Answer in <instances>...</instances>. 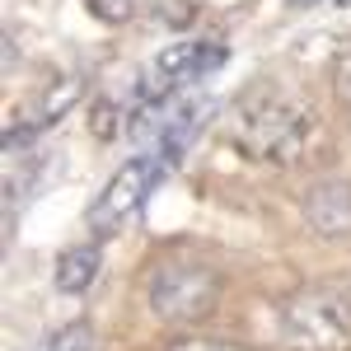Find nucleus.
Masks as SVG:
<instances>
[{"label": "nucleus", "instance_id": "obj_1", "mask_svg": "<svg viewBox=\"0 0 351 351\" xmlns=\"http://www.w3.org/2000/svg\"><path fill=\"white\" fill-rule=\"evenodd\" d=\"M314 132H319L314 108L295 94H276V89L243 94L230 112V141L243 155L267 164H295L309 150Z\"/></svg>", "mask_w": 351, "mask_h": 351}, {"label": "nucleus", "instance_id": "obj_2", "mask_svg": "<svg viewBox=\"0 0 351 351\" xmlns=\"http://www.w3.org/2000/svg\"><path fill=\"white\" fill-rule=\"evenodd\" d=\"M276 332L291 351H351V291L309 281L281 300Z\"/></svg>", "mask_w": 351, "mask_h": 351}, {"label": "nucleus", "instance_id": "obj_3", "mask_svg": "<svg viewBox=\"0 0 351 351\" xmlns=\"http://www.w3.org/2000/svg\"><path fill=\"white\" fill-rule=\"evenodd\" d=\"M150 309L169 324H197L216 309L220 300V271L202 263L197 253H173L150 271Z\"/></svg>", "mask_w": 351, "mask_h": 351}, {"label": "nucleus", "instance_id": "obj_4", "mask_svg": "<svg viewBox=\"0 0 351 351\" xmlns=\"http://www.w3.org/2000/svg\"><path fill=\"white\" fill-rule=\"evenodd\" d=\"M169 164H173V160L164 155L160 145H150V150L132 155V160L104 183V192L94 197V206H89V216H84V220H89V230H94L99 239L117 234V230H122V225L150 202V192L160 188V178L169 173Z\"/></svg>", "mask_w": 351, "mask_h": 351}, {"label": "nucleus", "instance_id": "obj_5", "mask_svg": "<svg viewBox=\"0 0 351 351\" xmlns=\"http://www.w3.org/2000/svg\"><path fill=\"white\" fill-rule=\"evenodd\" d=\"M230 61V47L216 38H192V43H173L155 56V66L145 71V89H141V104L164 99V94H183L197 80H206L211 71H220Z\"/></svg>", "mask_w": 351, "mask_h": 351}, {"label": "nucleus", "instance_id": "obj_6", "mask_svg": "<svg viewBox=\"0 0 351 351\" xmlns=\"http://www.w3.org/2000/svg\"><path fill=\"white\" fill-rule=\"evenodd\" d=\"M300 211L314 225V234H324V239L351 234V183L347 178H319L314 188H304Z\"/></svg>", "mask_w": 351, "mask_h": 351}, {"label": "nucleus", "instance_id": "obj_7", "mask_svg": "<svg viewBox=\"0 0 351 351\" xmlns=\"http://www.w3.org/2000/svg\"><path fill=\"white\" fill-rule=\"evenodd\" d=\"M99 276V243H80V248H66L56 258V291L66 295H84Z\"/></svg>", "mask_w": 351, "mask_h": 351}, {"label": "nucleus", "instance_id": "obj_8", "mask_svg": "<svg viewBox=\"0 0 351 351\" xmlns=\"http://www.w3.org/2000/svg\"><path fill=\"white\" fill-rule=\"evenodd\" d=\"M80 89H84V80L80 75H66V80H56L47 94H43V104H38V112L28 117V136L33 132H43V127H52V122H61L66 112L80 104Z\"/></svg>", "mask_w": 351, "mask_h": 351}, {"label": "nucleus", "instance_id": "obj_9", "mask_svg": "<svg viewBox=\"0 0 351 351\" xmlns=\"http://www.w3.org/2000/svg\"><path fill=\"white\" fill-rule=\"evenodd\" d=\"M43 351H94V328L89 324H66L61 332L47 337V347Z\"/></svg>", "mask_w": 351, "mask_h": 351}, {"label": "nucleus", "instance_id": "obj_10", "mask_svg": "<svg viewBox=\"0 0 351 351\" xmlns=\"http://www.w3.org/2000/svg\"><path fill=\"white\" fill-rule=\"evenodd\" d=\"M89 14L104 24H127L136 14V0H89Z\"/></svg>", "mask_w": 351, "mask_h": 351}, {"label": "nucleus", "instance_id": "obj_11", "mask_svg": "<svg viewBox=\"0 0 351 351\" xmlns=\"http://www.w3.org/2000/svg\"><path fill=\"white\" fill-rule=\"evenodd\" d=\"M332 89H337V104H342V112L351 117V52L337 56V66H332Z\"/></svg>", "mask_w": 351, "mask_h": 351}, {"label": "nucleus", "instance_id": "obj_12", "mask_svg": "<svg viewBox=\"0 0 351 351\" xmlns=\"http://www.w3.org/2000/svg\"><path fill=\"white\" fill-rule=\"evenodd\" d=\"M169 351H243L234 342H211V337H183V342H173Z\"/></svg>", "mask_w": 351, "mask_h": 351}, {"label": "nucleus", "instance_id": "obj_13", "mask_svg": "<svg viewBox=\"0 0 351 351\" xmlns=\"http://www.w3.org/2000/svg\"><path fill=\"white\" fill-rule=\"evenodd\" d=\"M332 5H342V10H347V5H351V0H332Z\"/></svg>", "mask_w": 351, "mask_h": 351}, {"label": "nucleus", "instance_id": "obj_14", "mask_svg": "<svg viewBox=\"0 0 351 351\" xmlns=\"http://www.w3.org/2000/svg\"><path fill=\"white\" fill-rule=\"evenodd\" d=\"M295 5H314V0H295Z\"/></svg>", "mask_w": 351, "mask_h": 351}]
</instances>
